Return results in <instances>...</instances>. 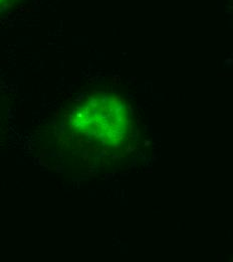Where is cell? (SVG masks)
I'll use <instances>...</instances> for the list:
<instances>
[{"instance_id":"obj_1","label":"cell","mask_w":233,"mask_h":262,"mask_svg":"<svg viewBox=\"0 0 233 262\" xmlns=\"http://www.w3.org/2000/svg\"><path fill=\"white\" fill-rule=\"evenodd\" d=\"M71 131L105 148H121L133 130V114L128 102L114 93H93L72 109Z\"/></svg>"},{"instance_id":"obj_2","label":"cell","mask_w":233,"mask_h":262,"mask_svg":"<svg viewBox=\"0 0 233 262\" xmlns=\"http://www.w3.org/2000/svg\"><path fill=\"white\" fill-rule=\"evenodd\" d=\"M7 1H9V0H0V7L3 6Z\"/></svg>"}]
</instances>
